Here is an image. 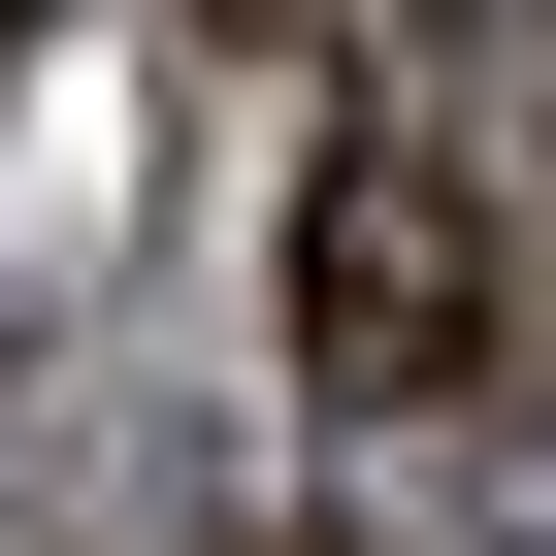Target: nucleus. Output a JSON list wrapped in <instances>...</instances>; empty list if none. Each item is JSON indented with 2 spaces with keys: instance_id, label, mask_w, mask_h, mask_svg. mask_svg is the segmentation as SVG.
I'll return each instance as SVG.
<instances>
[{
  "instance_id": "f257e3e1",
  "label": "nucleus",
  "mask_w": 556,
  "mask_h": 556,
  "mask_svg": "<svg viewBox=\"0 0 556 556\" xmlns=\"http://www.w3.org/2000/svg\"><path fill=\"white\" fill-rule=\"evenodd\" d=\"M295 361H328V426L491 393V197L426 131H328V197H295Z\"/></svg>"
},
{
  "instance_id": "f03ea898",
  "label": "nucleus",
  "mask_w": 556,
  "mask_h": 556,
  "mask_svg": "<svg viewBox=\"0 0 556 556\" xmlns=\"http://www.w3.org/2000/svg\"><path fill=\"white\" fill-rule=\"evenodd\" d=\"M229 34H328V0H229Z\"/></svg>"
},
{
  "instance_id": "7ed1b4c3",
  "label": "nucleus",
  "mask_w": 556,
  "mask_h": 556,
  "mask_svg": "<svg viewBox=\"0 0 556 556\" xmlns=\"http://www.w3.org/2000/svg\"><path fill=\"white\" fill-rule=\"evenodd\" d=\"M523 99H556V0H523Z\"/></svg>"
},
{
  "instance_id": "20e7f679",
  "label": "nucleus",
  "mask_w": 556,
  "mask_h": 556,
  "mask_svg": "<svg viewBox=\"0 0 556 556\" xmlns=\"http://www.w3.org/2000/svg\"><path fill=\"white\" fill-rule=\"evenodd\" d=\"M0 66H34V0H0Z\"/></svg>"
}]
</instances>
